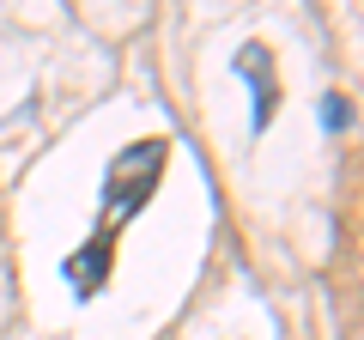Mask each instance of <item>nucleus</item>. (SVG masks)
Segmentation results:
<instances>
[{
    "instance_id": "7ed1b4c3",
    "label": "nucleus",
    "mask_w": 364,
    "mask_h": 340,
    "mask_svg": "<svg viewBox=\"0 0 364 340\" xmlns=\"http://www.w3.org/2000/svg\"><path fill=\"white\" fill-rule=\"evenodd\" d=\"M322 122H328V128H352V104H346V97H322Z\"/></svg>"
},
{
    "instance_id": "f03ea898",
    "label": "nucleus",
    "mask_w": 364,
    "mask_h": 340,
    "mask_svg": "<svg viewBox=\"0 0 364 340\" xmlns=\"http://www.w3.org/2000/svg\"><path fill=\"white\" fill-rule=\"evenodd\" d=\"M237 79H249V92H255V128H267L273 110H279V79H273V49L267 43H243L237 49Z\"/></svg>"
},
{
    "instance_id": "f257e3e1",
    "label": "nucleus",
    "mask_w": 364,
    "mask_h": 340,
    "mask_svg": "<svg viewBox=\"0 0 364 340\" xmlns=\"http://www.w3.org/2000/svg\"><path fill=\"white\" fill-rule=\"evenodd\" d=\"M164 164H170V140H134V146H122V152L109 158V170H104V213H97L91 237L67 255V286H73L79 298H91V292L109 280V267H116V237L128 231L134 213L152 201Z\"/></svg>"
}]
</instances>
